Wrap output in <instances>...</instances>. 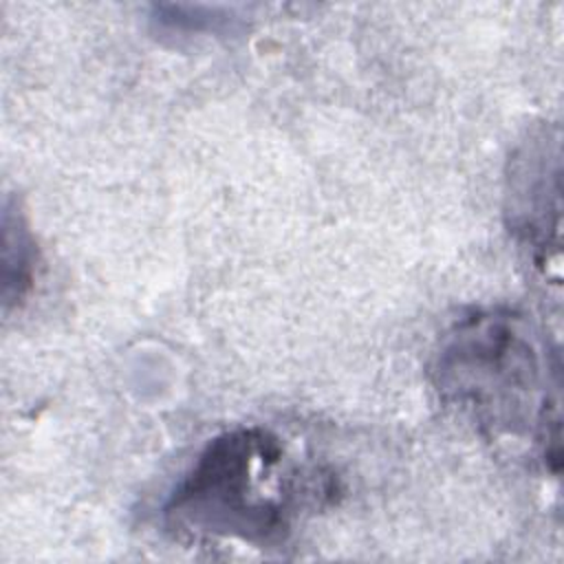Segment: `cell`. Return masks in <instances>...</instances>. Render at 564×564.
Instances as JSON below:
<instances>
[{
    "instance_id": "cell-1",
    "label": "cell",
    "mask_w": 564,
    "mask_h": 564,
    "mask_svg": "<svg viewBox=\"0 0 564 564\" xmlns=\"http://www.w3.org/2000/svg\"><path fill=\"white\" fill-rule=\"evenodd\" d=\"M284 445L264 427H238L212 438L172 489L163 518L176 535L234 538L260 549L291 533L297 500L330 496V480L300 482L284 469Z\"/></svg>"
},
{
    "instance_id": "cell-2",
    "label": "cell",
    "mask_w": 564,
    "mask_h": 564,
    "mask_svg": "<svg viewBox=\"0 0 564 564\" xmlns=\"http://www.w3.org/2000/svg\"><path fill=\"white\" fill-rule=\"evenodd\" d=\"M447 405L494 434H531L546 458H560L557 397L529 324L513 311H474L443 337L432 364Z\"/></svg>"
},
{
    "instance_id": "cell-3",
    "label": "cell",
    "mask_w": 564,
    "mask_h": 564,
    "mask_svg": "<svg viewBox=\"0 0 564 564\" xmlns=\"http://www.w3.org/2000/svg\"><path fill=\"white\" fill-rule=\"evenodd\" d=\"M509 227L535 256H546L549 234L560 236V148L546 132L524 141L509 161Z\"/></svg>"
},
{
    "instance_id": "cell-4",
    "label": "cell",
    "mask_w": 564,
    "mask_h": 564,
    "mask_svg": "<svg viewBox=\"0 0 564 564\" xmlns=\"http://www.w3.org/2000/svg\"><path fill=\"white\" fill-rule=\"evenodd\" d=\"M35 271V249L20 209H11L9 200L4 203L2 214V297L9 308L13 302H20L31 289Z\"/></svg>"
}]
</instances>
